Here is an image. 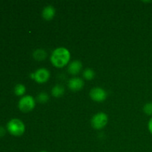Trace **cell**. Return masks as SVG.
I'll return each instance as SVG.
<instances>
[{
    "label": "cell",
    "mask_w": 152,
    "mask_h": 152,
    "mask_svg": "<svg viewBox=\"0 0 152 152\" xmlns=\"http://www.w3.org/2000/svg\"><path fill=\"white\" fill-rule=\"evenodd\" d=\"M143 111L145 114L149 116H152V102L146 103L143 107Z\"/></svg>",
    "instance_id": "cell-15"
},
{
    "label": "cell",
    "mask_w": 152,
    "mask_h": 152,
    "mask_svg": "<svg viewBox=\"0 0 152 152\" xmlns=\"http://www.w3.org/2000/svg\"><path fill=\"white\" fill-rule=\"evenodd\" d=\"M83 68V64L80 61L74 60L69 64L68 68V73L71 75H76L80 72Z\"/></svg>",
    "instance_id": "cell-9"
},
{
    "label": "cell",
    "mask_w": 152,
    "mask_h": 152,
    "mask_svg": "<svg viewBox=\"0 0 152 152\" xmlns=\"http://www.w3.org/2000/svg\"><path fill=\"white\" fill-rule=\"evenodd\" d=\"M49 100V96L48 94L45 93V92H42V93L39 94L37 96V101L40 103H46L48 102Z\"/></svg>",
    "instance_id": "cell-14"
},
{
    "label": "cell",
    "mask_w": 152,
    "mask_h": 152,
    "mask_svg": "<svg viewBox=\"0 0 152 152\" xmlns=\"http://www.w3.org/2000/svg\"><path fill=\"white\" fill-rule=\"evenodd\" d=\"M5 133H6L5 129H4L3 127H1V126H0V138L3 137L4 136V134H5Z\"/></svg>",
    "instance_id": "cell-16"
},
{
    "label": "cell",
    "mask_w": 152,
    "mask_h": 152,
    "mask_svg": "<svg viewBox=\"0 0 152 152\" xmlns=\"http://www.w3.org/2000/svg\"><path fill=\"white\" fill-rule=\"evenodd\" d=\"M148 130H149L150 133L152 134V117L151 118V120H149V122H148Z\"/></svg>",
    "instance_id": "cell-17"
},
{
    "label": "cell",
    "mask_w": 152,
    "mask_h": 152,
    "mask_svg": "<svg viewBox=\"0 0 152 152\" xmlns=\"http://www.w3.org/2000/svg\"><path fill=\"white\" fill-rule=\"evenodd\" d=\"M90 97L96 102H102L106 99L107 93L103 88L99 87L94 88L90 91Z\"/></svg>",
    "instance_id": "cell-6"
},
{
    "label": "cell",
    "mask_w": 152,
    "mask_h": 152,
    "mask_svg": "<svg viewBox=\"0 0 152 152\" xmlns=\"http://www.w3.org/2000/svg\"><path fill=\"white\" fill-rule=\"evenodd\" d=\"M36 102L34 97L30 95L23 96L19 101L18 107L19 109L23 113H28L33 111L35 108Z\"/></svg>",
    "instance_id": "cell-3"
},
{
    "label": "cell",
    "mask_w": 152,
    "mask_h": 152,
    "mask_svg": "<svg viewBox=\"0 0 152 152\" xmlns=\"http://www.w3.org/2000/svg\"><path fill=\"white\" fill-rule=\"evenodd\" d=\"M50 72L46 68H39L35 72L31 74V78L35 80L37 83L39 84L46 83L50 79Z\"/></svg>",
    "instance_id": "cell-5"
},
{
    "label": "cell",
    "mask_w": 152,
    "mask_h": 152,
    "mask_svg": "<svg viewBox=\"0 0 152 152\" xmlns=\"http://www.w3.org/2000/svg\"><path fill=\"white\" fill-rule=\"evenodd\" d=\"M26 92L25 86L22 84H17L14 88V94L18 96H23Z\"/></svg>",
    "instance_id": "cell-12"
},
{
    "label": "cell",
    "mask_w": 152,
    "mask_h": 152,
    "mask_svg": "<svg viewBox=\"0 0 152 152\" xmlns=\"http://www.w3.org/2000/svg\"><path fill=\"white\" fill-rule=\"evenodd\" d=\"M71 59V53L67 48L63 47L57 48L50 55V62L57 68H64L68 65Z\"/></svg>",
    "instance_id": "cell-1"
},
{
    "label": "cell",
    "mask_w": 152,
    "mask_h": 152,
    "mask_svg": "<svg viewBox=\"0 0 152 152\" xmlns=\"http://www.w3.org/2000/svg\"><path fill=\"white\" fill-rule=\"evenodd\" d=\"M7 130L14 137H20L25 133V126L23 122L19 119H12L7 123Z\"/></svg>",
    "instance_id": "cell-2"
},
{
    "label": "cell",
    "mask_w": 152,
    "mask_h": 152,
    "mask_svg": "<svg viewBox=\"0 0 152 152\" xmlns=\"http://www.w3.org/2000/svg\"><path fill=\"white\" fill-rule=\"evenodd\" d=\"M39 152H48V151H39Z\"/></svg>",
    "instance_id": "cell-18"
},
{
    "label": "cell",
    "mask_w": 152,
    "mask_h": 152,
    "mask_svg": "<svg viewBox=\"0 0 152 152\" xmlns=\"http://www.w3.org/2000/svg\"><path fill=\"white\" fill-rule=\"evenodd\" d=\"M108 117L106 114L103 112H99L95 114L91 119L92 127L96 130H99L105 127L108 123Z\"/></svg>",
    "instance_id": "cell-4"
},
{
    "label": "cell",
    "mask_w": 152,
    "mask_h": 152,
    "mask_svg": "<svg viewBox=\"0 0 152 152\" xmlns=\"http://www.w3.org/2000/svg\"><path fill=\"white\" fill-rule=\"evenodd\" d=\"M68 88L72 91H78L84 86V81L79 77H73L68 81Z\"/></svg>",
    "instance_id": "cell-7"
},
{
    "label": "cell",
    "mask_w": 152,
    "mask_h": 152,
    "mask_svg": "<svg viewBox=\"0 0 152 152\" xmlns=\"http://www.w3.org/2000/svg\"><path fill=\"white\" fill-rule=\"evenodd\" d=\"M64 93H65V88L60 85H56L51 90L52 96L56 98L61 97V96H63Z\"/></svg>",
    "instance_id": "cell-11"
},
{
    "label": "cell",
    "mask_w": 152,
    "mask_h": 152,
    "mask_svg": "<svg viewBox=\"0 0 152 152\" xmlns=\"http://www.w3.org/2000/svg\"><path fill=\"white\" fill-rule=\"evenodd\" d=\"M83 77L87 80H91L94 78L95 77V73L94 70L91 69V68H87L83 71Z\"/></svg>",
    "instance_id": "cell-13"
},
{
    "label": "cell",
    "mask_w": 152,
    "mask_h": 152,
    "mask_svg": "<svg viewBox=\"0 0 152 152\" xmlns=\"http://www.w3.org/2000/svg\"><path fill=\"white\" fill-rule=\"evenodd\" d=\"M56 14V10L52 5H48L45 7L42 12V18L46 21H50L54 18Z\"/></svg>",
    "instance_id": "cell-8"
},
{
    "label": "cell",
    "mask_w": 152,
    "mask_h": 152,
    "mask_svg": "<svg viewBox=\"0 0 152 152\" xmlns=\"http://www.w3.org/2000/svg\"><path fill=\"white\" fill-rule=\"evenodd\" d=\"M33 57L37 61H43L47 57V53L43 49H37L33 53Z\"/></svg>",
    "instance_id": "cell-10"
}]
</instances>
